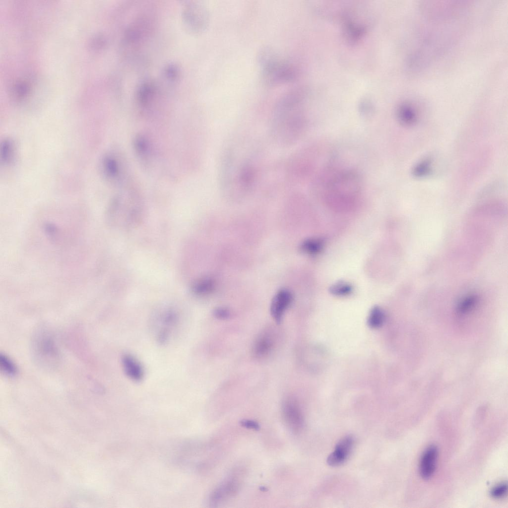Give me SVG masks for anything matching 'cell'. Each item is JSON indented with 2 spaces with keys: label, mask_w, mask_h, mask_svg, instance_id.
<instances>
[{
  "label": "cell",
  "mask_w": 508,
  "mask_h": 508,
  "mask_svg": "<svg viewBox=\"0 0 508 508\" xmlns=\"http://www.w3.org/2000/svg\"><path fill=\"white\" fill-rule=\"evenodd\" d=\"M231 145L223 151L219 171L220 189L229 197L240 198L251 193L259 173L255 155Z\"/></svg>",
  "instance_id": "6da1fadb"
},
{
  "label": "cell",
  "mask_w": 508,
  "mask_h": 508,
  "mask_svg": "<svg viewBox=\"0 0 508 508\" xmlns=\"http://www.w3.org/2000/svg\"><path fill=\"white\" fill-rule=\"evenodd\" d=\"M306 127L298 101L293 95L286 94L276 104L271 117L269 132L272 140L282 147L292 145L302 136Z\"/></svg>",
  "instance_id": "7a4b0ae2"
},
{
  "label": "cell",
  "mask_w": 508,
  "mask_h": 508,
  "mask_svg": "<svg viewBox=\"0 0 508 508\" xmlns=\"http://www.w3.org/2000/svg\"><path fill=\"white\" fill-rule=\"evenodd\" d=\"M321 184V190L329 198L353 199L360 195L363 183L359 173L353 170H331Z\"/></svg>",
  "instance_id": "3957f363"
},
{
  "label": "cell",
  "mask_w": 508,
  "mask_h": 508,
  "mask_svg": "<svg viewBox=\"0 0 508 508\" xmlns=\"http://www.w3.org/2000/svg\"><path fill=\"white\" fill-rule=\"evenodd\" d=\"M260 60L264 79L268 83L286 81L292 78L291 67L288 64L277 60L270 50H264L260 55Z\"/></svg>",
  "instance_id": "277c9868"
},
{
  "label": "cell",
  "mask_w": 508,
  "mask_h": 508,
  "mask_svg": "<svg viewBox=\"0 0 508 508\" xmlns=\"http://www.w3.org/2000/svg\"><path fill=\"white\" fill-rule=\"evenodd\" d=\"M33 351L36 358L44 366H52L59 359V353L53 338L45 331H40L33 342Z\"/></svg>",
  "instance_id": "5b68a950"
},
{
  "label": "cell",
  "mask_w": 508,
  "mask_h": 508,
  "mask_svg": "<svg viewBox=\"0 0 508 508\" xmlns=\"http://www.w3.org/2000/svg\"><path fill=\"white\" fill-rule=\"evenodd\" d=\"M183 13L184 23L187 28L194 32H199L206 27L208 14L203 5L198 3L187 4Z\"/></svg>",
  "instance_id": "8992f818"
},
{
  "label": "cell",
  "mask_w": 508,
  "mask_h": 508,
  "mask_svg": "<svg viewBox=\"0 0 508 508\" xmlns=\"http://www.w3.org/2000/svg\"><path fill=\"white\" fill-rule=\"evenodd\" d=\"M240 486V481L236 476L226 479L212 492L209 498V504L212 507H216L234 497L238 493Z\"/></svg>",
  "instance_id": "52a82bcc"
},
{
  "label": "cell",
  "mask_w": 508,
  "mask_h": 508,
  "mask_svg": "<svg viewBox=\"0 0 508 508\" xmlns=\"http://www.w3.org/2000/svg\"><path fill=\"white\" fill-rule=\"evenodd\" d=\"M282 410L284 420L289 428L295 432L300 431L304 425V418L297 401L293 398H286Z\"/></svg>",
  "instance_id": "ba28073f"
},
{
  "label": "cell",
  "mask_w": 508,
  "mask_h": 508,
  "mask_svg": "<svg viewBox=\"0 0 508 508\" xmlns=\"http://www.w3.org/2000/svg\"><path fill=\"white\" fill-rule=\"evenodd\" d=\"M354 444V439L352 436L348 435L341 439L328 455L327 464L331 466H338L344 463L348 459Z\"/></svg>",
  "instance_id": "9c48e42d"
},
{
  "label": "cell",
  "mask_w": 508,
  "mask_h": 508,
  "mask_svg": "<svg viewBox=\"0 0 508 508\" xmlns=\"http://www.w3.org/2000/svg\"><path fill=\"white\" fill-rule=\"evenodd\" d=\"M292 300V294L288 290L282 289L275 294L271 303L270 311L272 318L277 323L281 321Z\"/></svg>",
  "instance_id": "30bf717a"
},
{
  "label": "cell",
  "mask_w": 508,
  "mask_h": 508,
  "mask_svg": "<svg viewBox=\"0 0 508 508\" xmlns=\"http://www.w3.org/2000/svg\"><path fill=\"white\" fill-rule=\"evenodd\" d=\"M438 451L435 445L428 446L421 455L419 462V473L424 479H428L434 475L437 465Z\"/></svg>",
  "instance_id": "8fae6325"
},
{
  "label": "cell",
  "mask_w": 508,
  "mask_h": 508,
  "mask_svg": "<svg viewBox=\"0 0 508 508\" xmlns=\"http://www.w3.org/2000/svg\"><path fill=\"white\" fill-rule=\"evenodd\" d=\"M122 363L125 374L134 381H140L144 377V370L140 363L130 354H125Z\"/></svg>",
  "instance_id": "7c38bea8"
},
{
  "label": "cell",
  "mask_w": 508,
  "mask_h": 508,
  "mask_svg": "<svg viewBox=\"0 0 508 508\" xmlns=\"http://www.w3.org/2000/svg\"><path fill=\"white\" fill-rule=\"evenodd\" d=\"M273 345V342L271 336L267 333H263L258 337L254 343V355L258 358L265 357L271 351Z\"/></svg>",
  "instance_id": "4fadbf2b"
},
{
  "label": "cell",
  "mask_w": 508,
  "mask_h": 508,
  "mask_svg": "<svg viewBox=\"0 0 508 508\" xmlns=\"http://www.w3.org/2000/svg\"><path fill=\"white\" fill-rule=\"evenodd\" d=\"M397 119L401 125L411 127L416 124L418 119V114L414 108L409 105H404L399 109Z\"/></svg>",
  "instance_id": "5bb4252c"
},
{
  "label": "cell",
  "mask_w": 508,
  "mask_h": 508,
  "mask_svg": "<svg viewBox=\"0 0 508 508\" xmlns=\"http://www.w3.org/2000/svg\"><path fill=\"white\" fill-rule=\"evenodd\" d=\"M433 160L431 157L426 158L415 165L412 171L414 177L423 178L429 175L433 170Z\"/></svg>",
  "instance_id": "9a60e30c"
},
{
  "label": "cell",
  "mask_w": 508,
  "mask_h": 508,
  "mask_svg": "<svg viewBox=\"0 0 508 508\" xmlns=\"http://www.w3.org/2000/svg\"><path fill=\"white\" fill-rule=\"evenodd\" d=\"M323 246V241L319 239H308L300 246V250L304 253L315 254L320 252Z\"/></svg>",
  "instance_id": "2e32d148"
},
{
  "label": "cell",
  "mask_w": 508,
  "mask_h": 508,
  "mask_svg": "<svg viewBox=\"0 0 508 508\" xmlns=\"http://www.w3.org/2000/svg\"><path fill=\"white\" fill-rule=\"evenodd\" d=\"M384 319L385 315L382 310L379 307L376 306L370 312L368 323L372 328H379L382 325Z\"/></svg>",
  "instance_id": "e0dca14e"
},
{
  "label": "cell",
  "mask_w": 508,
  "mask_h": 508,
  "mask_svg": "<svg viewBox=\"0 0 508 508\" xmlns=\"http://www.w3.org/2000/svg\"><path fill=\"white\" fill-rule=\"evenodd\" d=\"M214 283L212 279L203 278L196 281L192 286V292L198 295L209 293L213 290Z\"/></svg>",
  "instance_id": "ac0fdd59"
},
{
  "label": "cell",
  "mask_w": 508,
  "mask_h": 508,
  "mask_svg": "<svg viewBox=\"0 0 508 508\" xmlns=\"http://www.w3.org/2000/svg\"><path fill=\"white\" fill-rule=\"evenodd\" d=\"M104 169L107 176L110 178H117L119 174V166L117 160L112 157L107 156L104 160Z\"/></svg>",
  "instance_id": "d6986e66"
},
{
  "label": "cell",
  "mask_w": 508,
  "mask_h": 508,
  "mask_svg": "<svg viewBox=\"0 0 508 508\" xmlns=\"http://www.w3.org/2000/svg\"><path fill=\"white\" fill-rule=\"evenodd\" d=\"M1 371L5 375L12 377L16 374L17 368L14 363L4 354L0 355Z\"/></svg>",
  "instance_id": "ffe728a7"
},
{
  "label": "cell",
  "mask_w": 508,
  "mask_h": 508,
  "mask_svg": "<svg viewBox=\"0 0 508 508\" xmlns=\"http://www.w3.org/2000/svg\"><path fill=\"white\" fill-rule=\"evenodd\" d=\"M330 292L336 296H345L350 294L352 286L344 281H339L333 284L329 289Z\"/></svg>",
  "instance_id": "44dd1931"
},
{
  "label": "cell",
  "mask_w": 508,
  "mask_h": 508,
  "mask_svg": "<svg viewBox=\"0 0 508 508\" xmlns=\"http://www.w3.org/2000/svg\"><path fill=\"white\" fill-rule=\"evenodd\" d=\"M154 86L151 83H145L140 88L138 96L140 103L145 105L148 104L154 94Z\"/></svg>",
  "instance_id": "7402d4cb"
},
{
  "label": "cell",
  "mask_w": 508,
  "mask_h": 508,
  "mask_svg": "<svg viewBox=\"0 0 508 508\" xmlns=\"http://www.w3.org/2000/svg\"><path fill=\"white\" fill-rule=\"evenodd\" d=\"M134 148L137 154L142 158L147 156L148 153V144L143 136H137L134 141Z\"/></svg>",
  "instance_id": "603a6c76"
},
{
  "label": "cell",
  "mask_w": 508,
  "mask_h": 508,
  "mask_svg": "<svg viewBox=\"0 0 508 508\" xmlns=\"http://www.w3.org/2000/svg\"><path fill=\"white\" fill-rule=\"evenodd\" d=\"M508 486L506 482L500 483L495 486L490 491L491 496L496 499H503L507 495Z\"/></svg>",
  "instance_id": "cb8c5ba5"
},
{
  "label": "cell",
  "mask_w": 508,
  "mask_h": 508,
  "mask_svg": "<svg viewBox=\"0 0 508 508\" xmlns=\"http://www.w3.org/2000/svg\"><path fill=\"white\" fill-rule=\"evenodd\" d=\"M11 142L9 140H5L1 145V157L5 162L9 161L12 153V146Z\"/></svg>",
  "instance_id": "d4e9b609"
},
{
  "label": "cell",
  "mask_w": 508,
  "mask_h": 508,
  "mask_svg": "<svg viewBox=\"0 0 508 508\" xmlns=\"http://www.w3.org/2000/svg\"><path fill=\"white\" fill-rule=\"evenodd\" d=\"M476 302V298L469 296L461 302L458 307V310L461 313H464L471 309Z\"/></svg>",
  "instance_id": "484cf974"
},
{
  "label": "cell",
  "mask_w": 508,
  "mask_h": 508,
  "mask_svg": "<svg viewBox=\"0 0 508 508\" xmlns=\"http://www.w3.org/2000/svg\"><path fill=\"white\" fill-rule=\"evenodd\" d=\"M213 314L216 318L220 319H227L230 316V312L227 309L223 308H218L215 309Z\"/></svg>",
  "instance_id": "4316f807"
},
{
  "label": "cell",
  "mask_w": 508,
  "mask_h": 508,
  "mask_svg": "<svg viewBox=\"0 0 508 508\" xmlns=\"http://www.w3.org/2000/svg\"><path fill=\"white\" fill-rule=\"evenodd\" d=\"M242 424L245 427L254 429H258V425L255 422L251 420H245L242 422Z\"/></svg>",
  "instance_id": "83f0119b"
}]
</instances>
